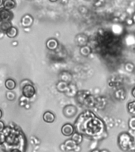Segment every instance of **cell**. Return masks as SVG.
I'll return each mask as SVG.
<instances>
[{
  "instance_id": "cell-1",
  "label": "cell",
  "mask_w": 135,
  "mask_h": 152,
  "mask_svg": "<svg viewBox=\"0 0 135 152\" xmlns=\"http://www.w3.org/2000/svg\"><path fill=\"white\" fill-rule=\"evenodd\" d=\"M133 140L132 138L126 133H122L118 137V144L120 147L124 151L130 149L132 146Z\"/></svg>"
},
{
  "instance_id": "cell-2",
  "label": "cell",
  "mask_w": 135,
  "mask_h": 152,
  "mask_svg": "<svg viewBox=\"0 0 135 152\" xmlns=\"http://www.w3.org/2000/svg\"><path fill=\"white\" fill-rule=\"evenodd\" d=\"M35 88L32 84L25 85L22 88V94H23V97H26V98H32L35 95Z\"/></svg>"
},
{
  "instance_id": "cell-3",
  "label": "cell",
  "mask_w": 135,
  "mask_h": 152,
  "mask_svg": "<svg viewBox=\"0 0 135 152\" xmlns=\"http://www.w3.org/2000/svg\"><path fill=\"white\" fill-rule=\"evenodd\" d=\"M13 18V14L9 10L2 8L0 9V21H10Z\"/></svg>"
},
{
  "instance_id": "cell-4",
  "label": "cell",
  "mask_w": 135,
  "mask_h": 152,
  "mask_svg": "<svg viewBox=\"0 0 135 152\" xmlns=\"http://www.w3.org/2000/svg\"><path fill=\"white\" fill-rule=\"evenodd\" d=\"M73 132H74V129H73V127L70 124H64L62 128V135H64L65 136H70V135H73Z\"/></svg>"
},
{
  "instance_id": "cell-5",
  "label": "cell",
  "mask_w": 135,
  "mask_h": 152,
  "mask_svg": "<svg viewBox=\"0 0 135 152\" xmlns=\"http://www.w3.org/2000/svg\"><path fill=\"white\" fill-rule=\"evenodd\" d=\"M33 22V17L30 16V15H28V14L25 15V16L21 18V25H22L24 27H29V26H32Z\"/></svg>"
},
{
  "instance_id": "cell-6",
  "label": "cell",
  "mask_w": 135,
  "mask_h": 152,
  "mask_svg": "<svg viewBox=\"0 0 135 152\" xmlns=\"http://www.w3.org/2000/svg\"><path fill=\"white\" fill-rule=\"evenodd\" d=\"M12 27V24L10 21H0V32L1 33H6L9 28Z\"/></svg>"
},
{
  "instance_id": "cell-7",
  "label": "cell",
  "mask_w": 135,
  "mask_h": 152,
  "mask_svg": "<svg viewBox=\"0 0 135 152\" xmlns=\"http://www.w3.org/2000/svg\"><path fill=\"white\" fill-rule=\"evenodd\" d=\"M43 118H44V121L47 123H52L54 122V119H55V116L51 112H46L44 116H43Z\"/></svg>"
},
{
  "instance_id": "cell-8",
  "label": "cell",
  "mask_w": 135,
  "mask_h": 152,
  "mask_svg": "<svg viewBox=\"0 0 135 152\" xmlns=\"http://www.w3.org/2000/svg\"><path fill=\"white\" fill-rule=\"evenodd\" d=\"M64 113L66 116L68 117H70V116H73L74 114L76 113V109L74 106H72V105H69V106H66L65 109H64Z\"/></svg>"
},
{
  "instance_id": "cell-9",
  "label": "cell",
  "mask_w": 135,
  "mask_h": 152,
  "mask_svg": "<svg viewBox=\"0 0 135 152\" xmlns=\"http://www.w3.org/2000/svg\"><path fill=\"white\" fill-rule=\"evenodd\" d=\"M64 146H65L66 151H71V150L75 149V147H77V143L73 140H68L64 142Z\"/></svg>"
},
{
  "instance_id": "cell-10",
  "label": "cell",
  "mask_w": 135,
  "mask_h": 152,
  "mask_svg": "<svg viewBox=\"0 0 135 152\" xmlns=\"http://www.w3.org/2000/svg\"><path fill=\"white\" fill-rule=\"evenodd\" d=\"M58 47V41L55 39H49L47 41V48L50 50L56 49Z\"/></svg>"
},
{
  "instance_id": "cell-11",
  "label": "cell",
  "mask_w": 135,
  "mask_h": 152,
  "mask_svg": "<svg viewBox=\"0 0 135 152\" xmlns=\"http://www.w3.org/2000/svg\"><path fill=\"white\" fill-rule=\"evenodd\" d=\"M15 7V2L13 0H6L4 1L3 3V8L7 10H10L14 9Z\"/></svg>"
},
{
  "instance_id": "cell-12",
  "label": "cell",
  "mask_w": 135,
  "mask_h": 152,
  "mask_svg": "<svg viewBox=\"0 0 135 152\" xmlns=\"http://www.w3.org/2000/svg\"><path fill=\"white\" fill-rule=\"evenodd\" d=\"M5 86H6L7 89H8L9 90H12L16 87V83H15V81L11 79V78H9L6 81Z\"/></svg>"
},
{
  "instance_id": "cell-13",
  "label": "cell",
  "mask_w": 135,
  "mask_h": 152,
  "mask_svg": "<svg viewBox=\"0 0 135 152\" xmlns=\"http://www.w3.org/2000/svg\"><path fill=\"white\" fill-rule=\"evenodd\" d=\"M17 35V29L14 26H12L11 28L7 32V36L9 38L15 37Z\"/></svg>"
},
{
  "instance_id": "cell-14",
  "label": "cell",
  "mask_w": 135,
  "mask_h": 152,
  "mask_svg": "<svg viewBox=\"0 0 135 152\" xmlns=\"http://www.w3.org/2000/svg\"><path fill=\"white\" fill-rule=\"evenodd\" d=\"M57 90L60 91V92H64V91H66L67 89H68V86H67V84L66 83L63 82V81H61V82H59L56 86Z\"/></svg>"
},
{
  "instance_id": "cell-15",
  "label": "cell",
  "mask_w": 135,
  "mask_h": 152,
  "mask_svg": "<svg viewBox=\"0 0 135 152\" xmlns=\"http://www.w3.org/2000/svg\"><path fill=\"white\" fill-rule=\"evenodd\" d=\"M71 140H73L77 144H78V143H80V142L82 141V137H81V135L80 134H78V133H73Z\"/></svg>"
},
{
  "instance_id": "cell-16",
  "label": "cell",
  "mask_w": 135,
  "mask_h": 152,
  "mask_svg": "<svg viewBox=\"0 0 135 152\" xmlns=\"http://www.w3.org/2000/svg\"><path fill=\"white\" fill-rule=\"evenodd\" d=\"M128 111L130 114L135 115V102H132L128 104Z\"/></svg>"
},
{
  "instance_id": "cell-17",
  "label": "cell",
  "mask_w": 135,
  "mask_h": 152,
  "mask_svg": "<svg viewBox=\"0 0 135 152\" xmlns=\"http://www.w3.org/2000/svg\"><path fill=\"white\" fill-rule=\"evenodd\" d=\"M81 53L83 56H88V55H89L90 53V48L88 47V46L82 47L81 48Z\"/></svg>"
},
{
  "instance_id": "cell-18",
  "label": "cell",
  "mask_w": 135,
  "mask_h": 152,
  "mask_svg": "<svg viewBox=\"0 0 135 152\" xmlns=\"http://www.w3.org/2000/svg\"><path fill=\"white\" fill-rule=\"evenodd\" d=\"M126 70L129 72H131V71H134V64H131V63H128V64H126Z\"/></svg>"
},
{
  "instance_id": "cell-19",
  "label": "cell",
  "mask_w": 135,
  "mask_h": 152,
  "mask_svg": "<svg viewBox=\"0 0 135 152\" xmlns=\"http://www.w3.org/2000/svg\"><path fill=\"white\" fill-rule=\"evenodd\" d=\"M129 127L132 130H135V117H132L129 121Z\"/></svg>"
},
{
  "instance_id": "cell-20",
  "label": "cell",
  "mask_w": 135,
  "mask_h": 152,
  "mask_svg": "<svg viewBox=\"0 0 135 152\" xmlns=\"http://www.w3.org/2000/svg\"><path fill=\"white\" fill-rule=\"evenodd\" d=\"M7 97L8 100L12 101V100H14L15 98V94L13 92H8L7 94Z\"/></svg>"
},
{
  "instance_id": "cell-21",
  "label": "cell",
  "mask_w": 135,
  "mask_h": 152,
  "mask_svg": "<svg viewBox=\"0 0 135 152\" xmlns=\"http://www.w3.org/2000/svg\"><path fill=\"white\" fill-rule=\"evenodd\" d=\"M5 140H6L5 135H2V134H0V145H2L5 142Z\"/></svg>"
},
{
  "instance_id": "cell-22",
  "label": "cell",
  "mask_w": 135,
  "mask_h": 152,
  "mask_svg": "<svg viewBox=\"0 0 135 152\" xmlns=\"http://www.w3.org/2000/svg\"><path fill=\"white\" fill-rule=\"evenodd\" d=\"M4 128H5L4 123H3L2 121H0V132H2V131L4 130Z\"/></svg>"
},
{
  "instance_id": "cell-23",
  "label": "cell",
  "mask_w": 135,
  "mask_h": 152,
  "mask_svg": "<svg viewBox=\"0 0 135 152\" xmlns=\"http://www.w3.org/2000/svg\"><path fill=\"white\" fill-rule=\"evenodd\" d=\"M11 152H21V151H20L17 149H14V150H12Z\"/></svg>"
},
{
  "instance_id": "cell-24",
  "label": "cell",
  "mask_w": 135,
  "mask_h": 152,
  "mask_svg": "<svg viewBox=\"0 0 135 152\" xmlns=\"http://www.w3.org/2000/svg\"><path fill=\"white\" fill-rule=\"evenodd\" d=\"M132 94H133V96H134V97H135V88H134V90H133Z\"/></svg>"
},
{
  "instance_id": "cell-25",
  "label": "cell",
  "mask_w": 135,
  "mask_h": 152,
  "mask_svg": "<svg viewBox=\"0 0 135 152\" xmlns=\"http://www.w3.org/2000/svg\"><path fill=\"white\" fill-rule=\"evenodd\" d=\"M3 3H4V1L3 0H0V6L3 5Z\"/></svg>"
},
{
  "instance_id": "cell-26",
  "label": "cell",
  "mask_w": 135,
  "mask_h": 152,
  "mask_svg": "<svg viewBox=\"0 0 135 152\" xmlns=\"http://www.w3.org/2000/svg\"><path fill=\"white\" fill-rule=\"evenodd\" d=\"M2 116V110L0 109V119H1Z\"/></svg>"
},
{
  "instance_id": "cell-27",
  "label": "cell",
  "mask_w": 135,
  "mask_h": 152,
  "mask_svg": "<svg viewBox=\"0 0 135 152\" xmlns=\"http://www.w3.org/2000/svg\"><path fill=\"white\" fill-rule=\"evenodd\" d=\"M99 152H108V151H106V150H103V151H99Z\"/></svg>"
},
{
  "instance_id": "cell-28",
  "label": "cell",
  "mask_w": 135,
  "mask_h": 152,
  "mask_svg": "<svg viewBox=\"0 0 135 152\" xmlns=\"http://www.w3.org/2000/svg\"><path fill=\"white\" fill-rule=\"evenodd\" d=\"M92 152H99V151H97V150H94V151H92Z\"/></svg>"
}]
</instances>
